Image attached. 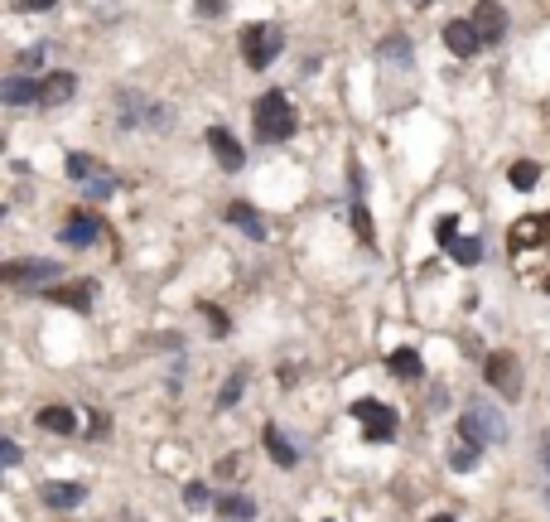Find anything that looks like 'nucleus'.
Here are the masks:
<instances>
[{"instance_id": "f257e3e1", "label": "nucleus", "mask_w": 550, "mask_h": 522, "mask_svg": "<svg viewBox=\"0 0 550 522\" xmlns=\"http://www.w3.org/2000/svg\"><path fill=\"white\" fill-rule=\"evenodd\" d=\"M251 122H256V141H266V145L295 136V107H290V97L280 88H270V92L256 97Z\"/></svg>"}, {"instance_id": "f03ea898", "label": "nucleus", "mask_w": 550, "mask_h": 522, "mask_svg": "<svg viewBox=\"0 0 550 522\" xmlns=\"http://www.w3.org/2000/svg\"><path fill=\"white\" fill-rule=\"evenodd\" d=\"M280 48H285V35L275 25H247L242 29V59H247V69H270L275 59H280Z\"/></svg>"}, {"instance_id": "7ed1b4c3", "label": "nucleus", "mask_w": 550, "mask_h": 522, "mask_svg": "<svg viewBox=\"0 0 550 522\" xmlns=\"http://www.w3.org/2000/svg\"><path fill=\"white\" fill-rule=\"evenodd\" d=\"M459 435H473V441H507V421L497 416L488 401H469L463 407V421H459Z\"/></svg>"}, {"instance_id": "20e7f679", "label": "nucleus", "mask_w": 550, "mask_h": 522, "mask_svg": "<svg viewBox=\"0 0 550 522\" xmlns=\"http://www.w3.org/2000/svg\"><path fill=\"white\" fill-rule=\"evenodd\" d=\"M353 416H357V426H363V435L376 445V441H391L397 435V411L391 407H382V401H372V397H363V401H353Z\"/></svg>"}, {"instance_id": "39448f33", "label": "nucleus", "mask_w": 550, "mask_h": 522, "mask_svg": "<svg viewBox=\"0 0 550 522\" xmlns=\"http://www.w3.org/2000/svg\"><path fill=\"white\" fill-rule=\"evenodd\" d=\"M483 378H488V387H497V392H502L507 401L522 397V368H517V358H512V353H488Z\"/></svg>"}, {"instance_id": "423d86ee", "label": "nucleus", "mask_w": 550, "mask_h": 522, "mask_svg": "<svg viewBox=\"0 0 550 522\" xmlns=\"http://www.w3.org/2000/svg\"><path fill=\"white\" fill-rule=\"evenodd\" d=\"M469 20H473V29H478V39H483V44H502V35H507V10L497 5V0H478Z\"/></svg>"}, {"instance_id": "0eeeda50", "label": "nucleus", "mask_w": 550, "mask_h": 522, "mask_svg": "<svg viewBox=\"0 0 550 522\" xmlns=\"http://www.w3.org/2000/svg\"><path fill=\"white\" fill-rule=\"evenodd\" d=\"M208 145H213V160H217V165H222V170H227V175H237V170H242V165H247V150L237 145V136H232V131H222V126H208Z\"/></svg>"}, {"instance_id": "6e6552de", "label": "nucleus", "mask_w": 550, "mask_h": 522, "mask_svg": "<svg viewBox=\"0 0 550 522\" xmlns=\"http://www.w3.org/2000/svg\"><path fill=\"white\" fill-rule=\"evenodd\" d=\"M58 276V261H10L5 266V285H44Z\"/></svg>"}, {"instance_id": "1a4fd4ad", "label": "nucleus", "mask_w": 550, "mask_h": 522, "mask_svg": "<svg viewBox=\"0 0 550 522\" xmlns=\"http://www.w3.org/2000/svg\"><path fill=\"white\" fill-rule=\"evenodd\" d=\"M444 44H450V54H459V59H473L478 48H483L473 20H450V25H444Z\"/></svg>"}, {"instance_id": "9d476101", "label": "nucleus", "mask_w": 550, "mask_h": 522, "mask_svg": "<svg viewBox=\"0 0 550 522\" xmlns=\"http://www.w3.org/2000/svg\"><path fill=\"white\" fill-rule=\"evenodd\" d=\"M97 232H101V218H97V213H68L63 242H68V247H92Z\"/></svg>"}, {"instance_id": "9b49d317", "label": "nucleus", "mask_w": 550, "mask_h": 522, "mask_svg": "<svg viewBox=\"0 0 550 522\" xmlns=\"http://www.w3.org/2000/svg\"><path fill=\"white\" fill-rule=\"evenodd\" d=\"M73 92H78V78L73 73H48L39 82V107H63Z\"/></svg>"}, {"instance_id": "f8f14e48", "label": "nucleus", "mask_w": 550, "mask_h": 522, "mask_svg": "<svg viewBox=\"0 0 550 522\" xmlns=\"http://www.w3.org/2000/svg\"><path fill=\"white\" fill-rule=\"evenodd\" d=\"M39 498L48 503V508H78V503L88 498V488H82V484H44Z\"/></svg>"}, {"instance_id": "ddd939ff", "label": "nucleus", "mask_w": 550, "mask_h": 522, "mask_svg": "<svg viewBox=\"0 0 550 522\" xmlns=\"http://www.w3.org/2000/svg\"><path fill=\"white\" fill-rule=\"evenodd\" d=\"M227 223H237V232H247L251 242H266V223L256 218L251 204H232V208H227Z\"/></svg>"}, {"instance_id": "4468645a", "label": "nucleus", "mask_w": 550, "mask_h": 522, "mask_svg": "<svg viewBox=\"0 0 550 522\" xmlns=\"http://www.w3.org/2000/svg\"><path fill=\"white\" fill-rule=\"evenodd\" d=\"M0 97H5L10 107H39V82H25V78H5L0 82Z\"/></svg>"}, {"instance_id": "2eb2a0df", "label": "nucleus", "mask_w": 550, "mask_h": 522, "mask_svg": "<svg viewBox=\"0 0 550 522\" xmlns=\"http://www.w3.org/2000/svg\"><path fill=\"white\" fill-rule=\"evenodd\" d=\"M34 421H39L44 431H54V435H73V431H78V416L68 411V407H44Z\"/></svg>"}, {"instance_id": "dca6fc26", "label": "nucleus", "mask_w": 550, "mask_h": 522, "mask_svg": "<svg viewBox=\"0 0 550 522\" xmlns=\"http://www.w3.org/2000/svg\"><path fill=\"white\" fill-rule=\"evenodd\" d=\"M261 441H266V450H270V460L280 464V469H290V464L300 460V454H295V445H290V441H285V435L275 431V426H266V431H261Z\"/></svg>"}, {"instance_id": "f3484780", "label": "nucleus", "mask_w": 550, "mask_h": 522, "mask_svg": "<svg viewBox=\"0 0 550 522\" xmlns=\"http://www.w3.org/2000/svg\"><path fill=\"white\" fill-rule=\"evenodd\" d=\"M478 450H483V441H473V435H459L450 464L459 469V474H469V469H478Z\"/></svg>"}, {"instance_id": "a211bd4d", "label": "nucleus", "mask_w": 550, "mask_h": 522, "mask_svg": "<svg viewBox=\"0 0 550 522\" xmlns=\"http://www.w3.org/2000/svg\"><path fill=\"white\" fill-rule=\"evenodd\" d=\"M92 291H97V285L88 281V285H78V291H48L44 300H58V305L78 310V314H88V310H92Z\"/></svg>"}, {"instance_id": "6ab92c4d", "label": "nucleus", "mask_w": 550, "mask_h": 522, "mask_svg": "<svg viewBox=\"0 0 550 522\" xmlns=\"http://www.w3.org/2000/svg\"><path fill=\"white\" fill-rule=\"evenodd\" d=\"M391 373H397V378H406V382H416V378L425 373V368H420V358H416V348H397V353H391Z\"/></svg>"}, {"instance_id": "aec40b11", "label": "nucleus", "mask_w": 550, "mask_h": 522, "mask_svg": "<svg viewBox=\"0 0 550 522\" xmlns=\"http://www.w3.org/2000/svg\"><path fill=\"white\" fill-rule=\"evenodd\" d=\"M68 175L88 184V179H97V175H107V170H101V165H97L92 155H68Z\"/></svg>"}, {"instance_id": "412c9836", "label": "nucleus", "mask_w": 550, "mask_h": 522, "mask_svg": "<svg viewBox=\"0 0 550 522\" xmlns=\"http://www.w3.org/2000/svg\"><path fill=\"white\" fill-rule=\"evenodd\" d=\"M450 251H454V257H459L463 266H473L478 257H483V242H478V238H463V242H459V238H454V242H450Z\"/></svg>"}, {"instance_id": "4be33fe9", "label": "nucleus", "mask_w": 550, "mask_h": 522, "mask_svg": "<svg viewBox=\"0 0 550 522\" xmlns=\"http://www.w3.org/2000/svg\"><path fill=\"white\" fill-rule=\"evenodd\" d=\"M536 179H541V170L531 160H517L512 165V184H517V189H536Z\"/></svg>"}, {"instance_id": "5701e85b", "label": "nucleus", "mask_w": 550, "mask_h": 522, "mask_svg": "<svg viewBox=\"0 0 550 522\" xmlns=\"http://www.w3.org/2000/svg\"><path fill=\"white\" fill-rule=\"evenodd\" d=\"M217 508L227 513V517H251V513H256V503H251V498H232V494H227V498H217Z\"/></svg>"}, {"instance_id": "b1692460", "label": "nucleus", "mask_w": 550, "mask_h": 522, "mask_svg": "<svg viewBox=\"0 0 550 522\" xmlns=\"http://www.w3.org/2000/svg\"><path fill=\"white\" fill-rule=\"evenodd\" d=\"M82 189H88V198H107V194H116V179L111 175H97V179L82 184Z\"/></svg>"}, {"instance_id": "393cba45", "label": "nucleus", "mask_w": 550, "mask_h": 522, "mask_svg": "<svg viewBox=\"0 0 550 522\" xmlns=\"http://www.w3.org/2000/svg\"><path fill=\"white\" fill-rule=\"evenodd\" d=\"M242 387H247V382H242V373L227 378V382H222V392H217V407H232V401L242 397Z\"/></svg>"}, {"instance_id": "a878e982", "label": "nucleus", "mask_w": 550, "mask_h": 522, "mask_svg": "<svg viewBox=\"0 0 550 522\" xmlns=\"http://www.w3.org/2000/svg\"><path fill=\"white\" fill-rule=\"evenodd\" d=\"M353 228H357V238H363V242H372V218H367V208H363V198L353 204Z\"/></svg>"}, {"instance_id": "bb28decb", "label": "nucleus", "mask_w": 550, "mask_h": 522, "mask_svg": "<svg viewBox=\"0 0 550 522\" xmlns=\"http://www.w3.org/2000/svg\"><path fill=\"white\" fill-rule=\"evenodd\" d=\"M184 508H208V488H203V484H188V488H184Z\"/></svg>"}, {"instance_id": "cd10ccee", "label": "nucleus", "mask_w": 550, "mask_h": 522, "mask_svg": "<svg viewBox=\"0 0 550 522\" xmlns=\"http://www.w3.org/2000/svg\"><path fill=\"white\" fill-rule=\"evenodd\" d=\"M386 54L397 59V63H406V59H410V48H406V39H391V44H382V59H386Z\"/></svg>"}, {"instance_id": "c85d7f7f", "label": "nucleus", "mask_w": 550, "mask_h": 522, "mask_svg": "<svg viewBox=\"0 0 550 522\" xmlns=\"http://www.w3.org/2000/svg\"><path fill=\"white\" fill-rule=\"evenodd\" d=\"M536 454H541V469H545V484H550V431L536 441Z\"/></svg>"}, {"instance_id": "c756f323", "label": "nucleus", "mask_w": 550, "mask_h": 522, "mask_svg": "<svg viewBox=\"0 0 550 522\" xmlns=\"http://www.w3.org/2000/svg\"><path fill=\"white\" fill-rule=\"evenodd\" d=\"M0 460H5V464H20V445L5 441V445H0Z\"/></svg>"}, {"instance_id": "7c9ffc66", "label": "nucleus", "mask_w": 550, "mask_h": 522, "mask_svg": "<svg viewBox=\"0 0 550 522\" xmlns=\"http://www.w3.org/2000/svg\"><path fill=\"white\" fill-rule=\"evenodd\" d=\"M15 5H20V10H54L58 0H15Z\"/></svg>"}, {"instance_id": "2f4dec72", "label": "nucleus", "mask_w": 550, "mask_h": 522, "mask_svg": "<svg viewBox=\"0 0 550 522\" xmlns=\"http://www.w3.org/2000/svg\"><path fill=\"white\" fill-rule=\"evenodd\" d=\"M20 63H25V69H34V63H44V48H25V54H20Z\"/></svg>"}, {"instance_id": "473e14b6", "label": "nucleus", "mask_w": 550, "mask_h": 522, "mask_svg": "<svg viewBox=\"0 0 550 522\" xmlns=\"http://www.w3.org/2000/svg\"><path fill=\"white\" fill-rule=\"evenodd\" d=\"M203 314H208V319H213V329H217V334H227V319H222V314H217L213 305H208V310H203Z\"/></svg>"}, {"instance_id": "72a5a7b5", "label": "nucleus", "mask_w": 550, "mask_h": 522, "mask_svg": "<svg viewBox=\"0 0 550 522\" xmlns=\"http://www.w3.org/2000/svg\"><path fill=\"white\" fill-rule=\"evenodd\" d=\"M198 10H203V15H217V10H222V0H198Z\"/></svg>"}, {"instance_id": "f704fd0d", "label": "nucleus", "mask_w": 550, "mask_h": 522, "mask_svg": "<svg viewBox=\"0 0 550 522\" xmlns=\"http://www.w3.org/2000/svg\"><path fill=\"white\" fill-rule=\"evenodd\" d=\"M429 522H454V517H450V513H439V517H429Z\"/></svg>"}, {"instance_id": "c9c22d12", "label": "nucleus", "mask_w": 550, "mask_h": 522, "mask_svg": "<svg viewBox=\"0 0 550 522\" xmlns=\"http://www.w3.org/2000/svg\"><path fill=\"white\" fill-rule=\"evenodd\" d=\"M545 503H550V484H545Z\"/></svg>"}, {"instance_id": "e433bc0d", "label": "nucleus", "mask_w": 550, "mask_h": 522, "mask_svg": "<svg viewBox=\"0 0 550 522\" xmlns=\"http://www.w3.org/2000/svg\"><path fill=\"white\" fill-rule=\"evenodd\" d=\"M416 5H429V0H416Z\"/></svg>"}, {"instance_id": "4c0bfd02", "label": "nucleus", "mask_w": 550, "mask_h": 522, "mask_svg": "<svg viewBox=\"0 0 550 522\" xmlns=\"http://www.w3.org/2000/svg\"><path fill=\"white\" fill-rule=\"evenodd\" d=\"M545 291H550V281H545Z\"/></svg>"}]
</instances>
